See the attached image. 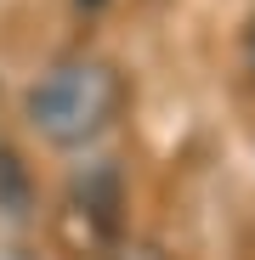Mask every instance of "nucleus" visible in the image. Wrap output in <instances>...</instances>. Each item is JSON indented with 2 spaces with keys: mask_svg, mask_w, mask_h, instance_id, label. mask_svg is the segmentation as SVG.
Here are the masks:
<instances>
[{
  "mask_svg": "<svg viewBox=\"0 0 255 260\" xmlns=\"http://www.w3.org/2000/svg\"><path fill=\"white\" fill-rule=\"evenodd\" d=\"M119 102H125V85L102 57H63L29 85L23 119L51 147H91L119 119Z\"/></svg>",
  "mask_w": 255,
  "mask_h": 260,
  "instance_id": "1",
  "label": "nucleus"
},
{
  "mask_svg": "<svg viewBox=\"0 0 255 260\" xmlns=\"http://www.w3.org/2000/svg\"><path fill=\"white\" fill-rule=\"evenodd\" d=\"M85 6H102V0H85Z\"/></svg>",
  "mask_w": 255,
  "mask_h": 260,
  "instance_id": "4",
  "label": "nucleus"
},
{
  "mask_svg": "<svg viewBox=\"0 0 255 260\" xmlns=\"http://www.w3.org/2000/svg\"><path fill=\"white\" fill-rule=\"evenodd\" d=\"M23 204H29L23 164H17L12 153H0V209H6V215H23Z\"/></svg>",
  "mask_w": 255,
  "mask_h": 260,
  "instance_id": "2",
  "label": "nucleus"
},
{
  "mask_svg": "<svg viewBox=\"0 0 255 260\" xmlns=\"http://www.w3.org/2000/svg\"><path fill=\"white\" fill-rule=\"evenodd\" d=\"M244 62H249V79H255V17H249V28H244Z\"/></svg>",
  "mask_w": 255,
  "mask_h": 260,
  "instance_id": "3",
  "label": "nucleus"
}]
</instances>
